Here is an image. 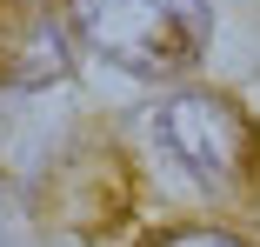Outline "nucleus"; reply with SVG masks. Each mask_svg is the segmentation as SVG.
<instances>
[{
  "mask_svg": "<svg viewBox=\"0 0 260 247\" xmlns=\"http://www.w3.org/2000/svg\"><path fill=\"white\" fill-rule=\"evenodd\" d=\"M87 47H100L114 67L167 80L187 74L207 47V7L200 0H67Z\"/></svg>",
  "mask_w": 260,
  "mask_h": 247,
  "instance_id": "obj_1",
  "label": "nucleus"
},
{
  "mask_svg": "<svg viewBox=\"0 0 260 247\" xmlns=\"http://www.w3.org/2000/svg\"><path fill=\"white\" fill-rule=\"evenodd\" d=\"M147 247H247V240H234L220 227H167L160 240H147Z\"/></svg>",
  "mask_w": 260,
  "mask_h": 247,
  "instance_id": "obj_4",
  "label": "nucleus"
},
{
  "mask_svg": "<svg viewBox=\"0 0 260 247\" xmlns=\"http://www.w3.org/2000/svg\"><path fill=\"white\" fill-rule=\"evenodd\" d=\"M160 140L174 161L220 201H253L260 187V127L227 94H180L160 107Z\"/></svg>",
  "mask_w": 260,
  "mask_h": 247,
  "instance_id": "obj_2",
  "label": "nucleus"
},
{
  "mask_svg": "<svg viewBox=\"0 0 260 247\" xmlns=\"http://www.w3.org/2000/svg\"><path fill=\"white\" fill-rule=\"evenodd\" d=\"M67 67L54 0H0V87H40Z\"/></svg>",
  "mask_w": 260,
  "mask_h": 247,
  "instance_id": "obj_3",
  "label": "nucleus"
}]
</instances>
